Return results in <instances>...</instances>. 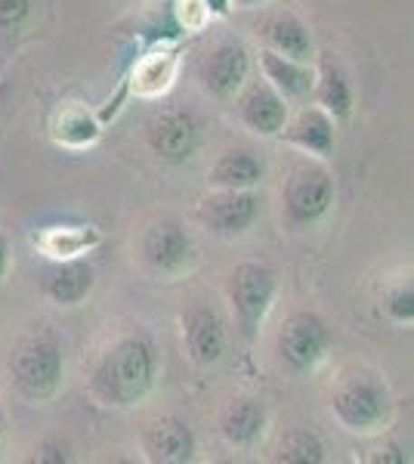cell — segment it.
Listing matches in <instances>:
<instances>
[{"label": "cell", "mask_w": 414, "mask_h": 464, "mask_svg": "<svg viewBox=\"0 0 414 464\" xmlns=\"http://www.w3.org/2000/svg\"><path fill=\"white\" fill-rule=\"evenodd\" d=\"M266 177V164L247 149H229L210 164L207 186L210 189H257Z\"/></svg>", "instance_id": "obj_18"}, {"label": "cell", "mask_w": 414, "mask_h": 464, "mask_svg": "<svg viewBox=\"0 0 414 464\" xmlns=\"http://www.w3.org/2000/svg\"><path fill=\"white\" fill-rule=\"evenodd\" d=\"M238 118L257 137H278L288 121V100L269 81H254L238 100Z\"/></svg>", "instance_id": "obj_12"}, {"label": "cell", "mask_w": 414, "mask_h": 464, "mask_svg": "<svg viewBox=\"0 0 414 464\" xmlns=\"http://www.w3.org/2000/svg\"><path fill=\"white\" fill-rule=\"evenodd\" d=\"M173 69H177V63H173V56L168 53H155V56L142 59L137 65V90L146 96H155V93H161V90H168Z\"/></svg>", "instance_id": "obj_24"}, {"label": "cell", "mask_w": 414, "mask_h": 464, "mask_svg": "<svg viewBox=\"0 0 414 464\" xmlns=\"http://www.w3.org/2000/svg\"><path fill=\"white\" fill-rule=\"evenodd\" d=\"M278 137H282L288 146L300 149V152L315 155V159L334 155V146H337L334 118H331L328 111H322L319 106L297 111L291 121H284V127L278 130Z\"/></svg>", "instance_id": "obj_15"}, {"label": "cell", "mask_w": 414, "mask_h": 464, "mask_svg": "<svg viewBox=\"0 0 414 464\" xmlns=\"http://www.w3.org/2000/svg\"><path fill=\"white\" fill-rule=\"evenodd\" d=\"M251 74V53L242 41H220L207 50V56L198 65V78L210 96L217 100H232Z\"/></svg>", "instance_id": "obj_9"}, {"label": "cell", "mask_w": 414, "mask_h": 464, "mask_svg": "<svg viewBox=\"0 0 414 464\" xmlns=\"http://www.w3.org/2000/svg\"><path fill=\"white\" fill-rule=\"evenodd\" d=\"M93 285H96L93 266L81 257H69V260H59L47 273V279H43V295L59 306H78L81 301L90 297Z\"/></svg>", "instance_id": "obj_17"}, {"label": "cell", "mask_w": 414, "mask_h": 464, "mask_svg": "<svg viewBox=\"0 0 414 464\" xmlns=\"http://www.w3.org/2000/svg\"><path fill=\"white\" fill-rule=\"evenodd\" d=\"M158 375V356L146 334H124L100 356L90 391L102 406L130 409L149 396Z\"/></svg>", "instance_id": "obj_1"}, {"label": "cell", "mask_w": 414, "mask_h": 464, "mask_svg": "<svg viewBox=\"0 0 414 464\" xmlns=\"http://www.w3.org/2000/svg\"><path fill=\"white\" fill-rule=\"evenodd\" d=\"M260 72L263 81H269L284 100H306L313 93V69L310 63H297L275 50H260Z\"/></svg>", "instance_id": "obj_20"}, {"label": "cell", "mask_w": 414, "mask_h": 464, "mask_svg": "<svg viewBox=\"0 0 414 464\" xmlns=\"http://www.w3.org/2000/svg\"><path fill=\"white\" fill-rule=\"evenodd\" d=\"M195 433L179 418H158L142 430V452L152 464H186L195 459Z\"/></svg>", "instance_id": "obj_14"}, {"label": "cell", "mask_w": 414, "mask_h": 464, "mask_svg": "<svg viewBox=\"0 0 414 464\" xmlns=\"http://www.w3.org/2000/svg\"><path fill=\"white\" fill-rule=\"evenodd\" d=\"M63 347L50 334L22 338L10 353V378L16 391L28 400H50L63 384Z\"/></svg>", "instance_id": "obj_3"}, {"label": "cell", "mask_w": 414, "mask_h": 464, "mask_svg": "<svg viewBox=\"0 0 414 464\" xmlns=\"http://www.w3.org/2000/svg\"><path fill=\"white\" fill-rule=\"evenodd\" d=\"M282 205L291 227H313L334 205V179L319 164H300L284 179Z\"/></svg>", "instance_id": "obj_6"}, {"label": "cell", "mask_w": 414, "mask_h": 464, "mask_svg": "<svg viewBox=\"0 0 414 464\" xmlns=\"http://www.w3.org/2000/svg\"><path fill=\"white\" fill-rule=\"evenodd\" d=\"M6 269H10V242H6V236L0 232V279L6 276Z\"/></svg>", "instance_id": "obj_29"}, {"label": "cell", "mask_w": 414, "mask_h": 464, "mask_svg": "<svg viewBox=\"0 0 414 464\" xmlns=\"http://www.w3.org/2000/svg\"><path fill=\"white\" fill-rule=\"evenodd\" d=\"M380 455H374L371 461H399L402 464L405 461V455H399V446H387V449H378Z\"/></svg>", "instance_id": "obj_30"}, {"label": "cell", "mask_w": 414, "mask_h": 464, "mask_svg": "<svg viewBox=\"0 0 414 464\" xmlns=\"http://www.w3.org/2000/svg\"><path fill=\"white\" fill-rule=\"evenodd\" d=\"M100 242V232L96 229H74V227H56L50 229L47 236L41 238L43 251L53 254L56 260H69V257H78V254H84L90 245Z\"/></svg>", "instance_id": "obj_21"}, {"label": "cell", "mask_w": 414, "mask_h": 464, "mask_svg": "<svg viewBox=\"0 0 414 464\" xmlns=\"http://www.w3.org/2000/svg\"><path fill=\"white\" fill-rule=\"evenodd\" d=\"M198 220L220 238H238L257 223L260 198L254 189H214L198 201Z\"/></svg>", "instance_id": "obj_7"}, {"label": "cell", "mask_w": 414, "mask_h": 464, "mask_svg": "<svg viewBox=\"0 0 414 464\" xmlns=\"http://www.w3.org/2000/svg\"><path fill=\"white\" fill-rule=\"evenodd\" d=\"M34 0H0V28L10 32V28H19L22 22L28 19Z\"/></svg>", "instance_id": "obj_26"}, {"label": "cell", "mask_w": 414, "mask_h": 464, "mask_svg": "<svg viewBox=\"0 0 414 464\" xmlns=\"http://www.w3.org/2000/svg\"><path fill=\"white\" fill-rule=\"evenodd\" d=\"M34 461H41V464H65V461H72V455H69V449L59 443V440H43V443L34 449Z\"/></svg>", "instance_id": "obj_27"}, {"label": "cell", "mask_w": 414, "mask_h": 464, "mask_svg": "<svg viewBox=\"0 0 414 464\" xmlns=\"http://www.w3.org/2000/svg\"><path fill=\"white\" fill-rule=\"evenodd\" d=\"M183 343L195 365H217L226 353V325L220 313L198 304L183 316Z\"/></svg>", "instance_id": "obj_11"}, {"label": "cell", "mask_w": 414, "mask_h": 464, "mask_svg": "<svg viewBox=\"0 0 414 464\" xmlns=\"http://www.w3.org/2000/svg\"><path fill=\"white\" fill-rule=\"evenodd\" d=\"M269 415L257 396H232L220 411V433L229 446L247 449L266 433Z\"/></svg>", "instance_id": "obj_16"}, {"label": "cell", "mask_w": 414, "mask_h": 464, "mask_svg": "<svg viewBox=\"0 0 414 464\" xmlns=\"http://www.w3.org/2000/svg\"><path fill=\"white\" fill-rule=\"evenodd\" d=\"M146 143L152 149V155L164 164H183L198 152L201 130L192 111H161L155 115L146 127Z\"/></svg>", "instance_id": "obj_8"}, {"label": "cell", "mask_w": 414, "mask_h": 464, "mask_svg": "<svg viewBox=\"0 0 414 464\" xmlns=\"http://www.w3.org/2000/svg\"><path fill=\"white\" fill-rule=\"evenodd\" d=\"M275 291L278 279L266 264H251L247 260V264H238L229 273L226 297H229V306L236 313V325L245 341L257 338L260 325L266 322L269 310L275 304Z\"/></svg>", "instance_id": "obj_4"}, {"label": "cell", "mask_w": 414, "mask_h": 464, "mask_svg": "<svg viewBox=\"0 0 414 464\" xmlns=\"http://www.w3.org/2000/svg\"><path fill=\"white\" fill-rule=\"evenodd\" d=\"M142 260L155 269V273H183L192 264V238L177 220H158L142 236Z\"/></svg>", "instance_id": "obj_10"}, {"label": "cell", "mask_w": 414, "mask_h": 464, "mask_svg": "<svg viewBox=\"0 0 414 464\" xmlns=\"http://www.w3.org/2000/svg\"><path fill=\"white\" fill-rule=\"evenodd\" d=\"M257 37L266 50H275V53L297 59V63H310L315 53V41L306 22L288 10H275L263 16L257 22Z\"/></svg>", "instance_id": "obj_13"}, {"label": "cell", "mask_w": 414, "mask_h": 464, "mask_svg": "<svg viewBox=\"0 0 414 464\" xmlns=\"http://www.w3.org/2000/svg\"><path fill=\"white\" fill-rule=\"evenodd\" d=\"M387 316L399 325H411L414 322V291L411 285H399L387 295Z\"/></svg>", "instance_id": "obj_25"}, {"label": "cell", "mask_w": 414, "mask_h": 464, "mask_svg": "<svg viewBox=\"0 0 414 464\" xmlns=\"http://www.w3.org/2000/svg\"><path fill=\"white\" fill-rule=\"evenodd\" d=\"M232 4H238V6H260V4H266V0H232Z\"/></svg>", "instance_id": "obj_32"}, {"label": "cell", "mask_w": 414, "mask_h": 464, "mask_svg": "<svg viewBox=\"0 0 414 464\" xmlns=\"http://www.w3.org/2000/svg\"><path fill=\"white\" fill-rule=\"evenodd\" d=\"M275 461L284 464H322L325 461V443L319 433L313 430H291L288 437L278 443Z\"/></svg>", "instance_id": "obj_22"}, {"label": "cell", "mask_w": 414, "mask_h": 464, "mask_svg": "<svg viewBox=\"0 0 414 464\" xmlns=\"http://www.w3.org/2000/svg\"><path fill=\"white\" fill-rule=\"evenodd\" d=\"M4 433H6V415H4V406H0V446H4Z\"/></svg>", "instance_id": "obj_31"}, {"label": "cell", "mask_w": 414, "mask_h": 464, "mask_svg": "<svg viewBox=\"0 0 414 464\" xmlns=\"http://www.w3.org/2000/svg\"><path fill=\"white\" fill-rule=\"evenodd\" d=\"M100 137V124L90 118V111L84 109H63L56 118V140L59 143H69V146H87Z\"/></svg>", "instance_id": "obj_23"}, {"label": "cell", "mask_w": 414, "mask_h": 464, "mask_svg": "<svg viewBox=\"0 0 414 464\" xmlns=\"http://www.w3.org/2000/svg\"><path fill=\"white\" fill-rule=\"evenodd\" d=\"M313 96L319 102V109L328 111L334 121H346L352 115V106H356L350 78L331 56L322 59L319 72H313Z\"/></svg>", "instance_id": "obj_19"}, {"label": "cell", "mask_w": 414, "mask_h": 464, "mask_svg": "<svg viewBox=\"0 0 414 464\" xmlns=\"http://www.w3.org/2000/svg\"><path fill=\"white\" fill-rule=\"evenodd\" d=\"M331 415L350 433H374L393 418V396L371 375H352L331 393Z\"/></svg>", "instance_id": "obj_2"}, {"label": "cell", "mask_w": 414, "mask_h": 464, "mask_svg": "<svg viewBox=\"0 0 414 464\" xmlns=\"http://www.w3.org/2000/svg\"><path fill=\"white\" fill-rule=\"evenodd\" d=\"M201 6L210 13V16H226L232 6V0H201Z\"/></svg>", "instance_id": "obj_28"}, {"label": "cell", "mask_w": 414, "mask_h": 464, "mask_svg": "<svg viewBox=\"0 0 414 464\" xmlns=\"http://www.w3.org/2000/svg\"><path fill=\"white\" fill-rule=\"evenodd\" d=\"M331 334L328 325L315 313H294L282 322L275 334V353L278 362L294 375H306L313 372L322 359L328 356Z\"/></svg>", "instance_id": "obj_5"}]
</instances>
